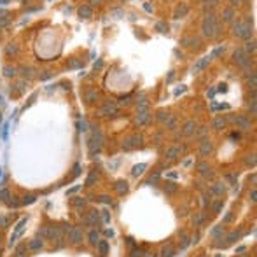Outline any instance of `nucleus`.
Wrapping results in <instances>:
<instances>
[{
    "instance_id": "45",
    "label": "nucleus",
    "mask_w": 257,
    "mask_h": 257,
    "mask_svg": "<svg viewBox=\"0 0 257 257\" xmlns=\"http://www.w3.org/2000/svg\"><path fill=\"white\" fill-rule=\"evenodd\" d=\"M198 257H208V255H207V254H199Z\"/></svg>"
},
{
    "instance_id": "5",
    "label": "nucleus",
    "mask_w": 257,
    "mask_h": 257,
    "mask_svg": "<svg viewBox=\"0 0 257 257\" xmlns=\"http://www.w3.org/2000/svg\"><path fill=\"white\" fill-rule=\"evenodd\" d=\"M226 184H222V182H215L212 187H210V194L212 196H222L224 192H226Z\"/></svg>"
},
{
    "instance_id": "18",
    "label": "nucleus",
    "mask_w": 257,
    "mask_h": 257,
    "mask_svg": "<svg viewBox=\"0 0 257 257\" xmlns=\"http://www.w3.org/2000/svg\"><path fill=\"white\" fill-rule=\"evenodd\" d=\"M95 182H98V173L96 171H91V173L88 175V178H86V185L91 187V185H95Z\"/></svg>"
},
{
    "instance_id": "35",
    "label": "nucleus",
    "mask_w": 257,
    "mask_h": 257,
    "mask_svg": "<svg viewBox=\"0 0 257 257\" xmlns=\"http://www.w3.org/2000/svg\"><path fill=\"white\" fill-rule=\"evenodd\" d=\"M194 135H196V138H198V140H203V138L207 136V129L201 128V131H198V133H194Z\"/></svg>"
},
{
    "instance_id": "25",
    "label": "nucleus",
    "mask_w": 257,
    "mask_h": 257,
    "mask_svg": "<svg viewBox=\"0 0 257 257\" xmlns=\"http://www.w3.org/2000/svg\"><path fill=\"white\" fill-rule=\"evenodd\" d=\"M166 124V128L168 129H171V131H175V128H177V119H175V117H168V121L165 122Z\"/></svg>"
},
{
    "instance_id": "20",
    "label": "nucleus",
    "mask_w": 257,
    "mask_h": 257,
    "mask_svg": "<svg viewBox=\"0 0 257 257\" xmlns=\"http://www.w3.org/2000/svg\"><path fill=\"white\" fill-rule=\"evenodd\" d=\"M143 254H145V252L142 250L138 245L133 247V248H129V257H143Z\"/></svg>"
},
{
    "instance_id": "36",
    "label": "nucleus",
    "mask_w": 257,
    "mask_h": 257,
    "mask_svg": "<svg viewBox=\"0 0 257 257\" xmlns=\"http://www.w3.org/2000/svg\"><path fill=\"white\" fill-rule=\"evenodd\" d=\"M233 217H234V215H233V212H227L226 217H224V220H222V224H229V222L233 220Z\"/></svg>"
},
{
    "instance_id": "6",
    "label": "nucleus",
    "mask_w": 257,
    "mask_h": 257,
    "mask_svg": "<svg viewBox=\"0 0 257 257\" xmlns=\"http://www.w3.org/2000/svg\"><path fill=\"white\" fill-rule=\"evenodd\" d=\"M234 122H236V124H238L243 131H248V129H250V119H248V117L236 116V117H234Z\"/></svg>"
},
{
    "instance_id": "44",
    "label": "nucleus",
    "mask_w": 257,
    "mask_h": 257,
    "mask_svg": "<svg viewBox=\"0 0 257 257\" xmlns=\"http://www.w3.org/2000/svg\"><path fill=\"white\" fill-rule=\"evenodd\" d=\"M233 4H240V2H241V0H231Z\"/></svg>"
},
{
    "instance_id": "19",
    "label": "nucleus",
    "mask_w": 257,
    "mask_h": 257,
    "mask_svg": "<svg viewBox=\"0 0 257 257\" xmlns=\"http://www.w3.org/2000/svg\"><path fill=\"white\" fill-rule=\"evenodd\" d=\"M79 14L82 16V18H91V16H93V9L89 6H82L79 9Z\"/></svg>"
},
{
    "instance_id": "39",
    "label": "nucleus",
    "mask_w": 257,
    "mask_h": 257,
    "mask_svg": "<svg viewBox=\"0 0 257 257\" xmlns=\"http://www.w3.org/2000/svg\"><path fill=\"white\" fill-rule=\"evenodd\" d=\"M126 245H128L129 248H133V247H136V243H135V240H133V238H128V240H126Z\"/></svg>"
},
{
    "instance_id": "29",
    "label": "nucleus",
    "mask_w": 257,
    "mask_h": 257,
    "mask_svg": "<svg viewBox=\"0 0 257 257\" xmlns=\"http://www.w3.org/2000/svg\"><path fill=\"white\" fill-rule=\"evenodd\" d=\"M245 53H254V51H255V40H248V42H247V47L243 49Z\"/></svg>"
},
{
    "instance_id": "34",
    "label": "nucleus",
    "mask_w": 257,
    "mask_h": 257,
    "mask_svg": "<svg viewBox=\"0 0 257 257\" xmlns=\"http://www.w3.org/2000/svg\"><path fill=\"white\" fill-rule=\"evenodd\" d=\"M166 28H168V24H166L165 21H159V23H156V30H159V32H165Z\"/></svg>"
},
{
    "instance_id": "17",
    "label": "nucleus",
    "mask_w": 257,
    "mask_h": 257,
    "mask_svg": "<svg viewBox=\"0 0 257 257\" xmlns=\"http://www.w3.org/2000/svg\"><path fill=\"white\" fill-rule=\"evenodd\" d=\"M98 250H100V254H102V255H107V252H109V241H105V240H100V241H98Z\"/></svg>"
},
{
    "instance_id": "30",
    "label": "nucleus",
    "mask_w": 257,
    "mask_h": 257,
    "mask_svg": "<svg viewBox=\"0 0 257 257\" xmlns=\"http://www.w3.org/2000/svg\"><path fill=\"white\" fill-rule=\"evenodd\" d=\"M245 163H247L248 166H255V154H250V156H247Z\"/></svg>"
},
{
    "instance_id": "13",
    "label": "nucleus",
    "mask_w": 257,
    "mask_h": 257,
    "mask_svg": "<svg viewBox=\"0 0 257 257\" xmlns=\"http://www.w3.org/2000/svg\"><path fill=\"white\" fill-rule=\"evenodd\" d=\"M178 236H180V250H184V248H187V245L191 243V238H189V234L185 231H180L178 233Z\"/></svg>"
},
{
    "instance_id": "9",
    "label": "nucleus",
    "mask_w": 257,
    "mask_h": 257,
    "mask_svg": "<svg viewBox=\"0 0 257 257\" xmlns=\"http://www.w3.org/2000/svg\"><path fill=\"white\" fill-rule=\"evenodd\" d=\"M128 182H126V180H117L116 182V185H114V191H116L117 194H126V192H128Z\"/></svg>"
},
{
    "instance_id": "23",
    "label": "nucleus",
    "mask_w": 257,
    "mask_h": 257,
    "mask_svg": "<svg viewBox=\"0 0 257 257\" xmlns=\"http://www.w3.org/2000/svg\"><path fill=\"white\" fill-rule=\"evenodd\" d=\"M98 203H103V205H112V198H110L109 194H100L96 198Z\"/></svg>"
},
{
    "instance_id": "24",
    "label": "nucleus",
    "mask_w": 257,
    "mask_h": 257,
    "mask_svg": "<svg viewBox=\"0 0 257 257\" xmlns=\"http://www.w3.org/2000/svg\"><path fill=\"white\" fill-rule=\"evenodd\" d=\"M187 11H189V7L185 6V4H182V6H178L177 9H175V16H184V14H187Z\"/></svg>"
},
{
    "instance_id": "28",
    "label": "nucleus",
    "mask_w": 257,
    "mask_h": 257,
    "mask_svg": "<svg viewBox=\"0 0 257 257\" xmlns=\"http://www.w3.org/2000/svg\"><path fill=\"white\" fill-rule=\"evenodd\" d=\"M73 205H75L77 208H84L86 205H88V201H86V198H75Z\"/></svg>"
},
{
    "instance_id": "32",
    "label": "nucleus",
    "mask_w": 257,
    "mask_h": 257,
    "mask_svg": "<svg viewBox=\"0 0 257 257\" xmlns=\"http://www.w3.org/2000/svg\"><path fill=\"white\" fill-rule=\"evenodd\" d=\"M168 117H170V114H165V112H159L156 119H158L159 122H166V121H168Z\"/></svg>"
},
{
    "instance_id": "31",
    "label": "nucleus",
    "mask_w": 257,
    "mask_h": 257,
    "mask_svg": "<svg viewBox=\"0 0 257 257\" xmlns=\"http://www.w3.org/2000/svg\"><path fill=\"white\" fill-rule=\"evenodd\" d=\"M30 248H32V250H37V248H42V241H40V240H33V241H32V243H30Z\"/></svg>"
},
{
    "instance_id": "8",
    "label": "nucleus",
    "mask_w": 257,
    "mask_h": 257,
    "mask_svg": "<svg viewBox=\"0 0 257 257\" xmlns=\"http://www.w3.org/2000/svg\"><path fill=\"white\" fill-rule=\"evenodd\" d=\"M198 126H196V122L194 121H185V124H184V128H182V135H194L196 131H198Z\"/></svg>"
},
{
    "instance_id": "42",
    "label": "nucleus",
    "mask_w": 257,
    "mask_h": 257,
    "mask_svg": "<svg viewBox=\"0 0 257 257\" xmlns=\"http://www.w3.org/2000/svg\"><path fill=\"white\" fill-rule=\"evenodd\" d=\"M91 4H102V0H91Z\"/></svg>"
},
{
    "instance_id": "21",
    "label": "nucleus",
    "mask_w": 257,
    "mask_h": 257,
    "mask_svg": "<svg viewBox=\"0 0 257 257\" xmlns=\"http://www.w3.org/2000/svg\"><path fill=\"white\" fill-rule=\"evenodd\" d=\"M224 126H226V119H224V117H215V121H214V128L215 129H222L224 128Z\"/></svg>"
},
{
    "instance_id": "33",
    "label": "nucleus",
    "mask_w": 257,
    "mask_h": 257,
    "mask_svg": "<svg viewBox=\"0 0 257 257\" xmlns=\"http://www.w3.org/2000/svg\"><path fill=\"white\" fill-rule=\"evenodd\" d=\"M196 187H198V189L199 191H205V180H203V178H196Z\"/></svg>"
},
{
    "instance_id": "41",
    "label": "nucleus",
    "mask_w": 257,
    "mask_h": 257,
    "mask_svg": "<svg viewBox=\"0 0 257 257\" xmlns=\"http://www.w3.org/2000/svg\"><path fill=\"white\" fill-rule=\"evenodd\" d=\"M255 191H252V192H250V198H252V203H255Z\"/></svg>"
},
{
    "instance_id": "12",
    "label": "nucleus",
    "mask_w": 257,
    "mask_h": 257,
    "mask_svg": "<svg viewBox=\"0 0 257 257\" xmlns=\"http://www.w3.org/2000/svg\"><path fill=\"white\" fill-rule=\"evenodd\" d=\"M205 220H207V214H205V212H198V214L192 215V224H194L196 227L201 226Z\"/></svg>"
},
{
    "instance_id": "38",
    "label": "nucleus",
    "mask_w": 257,
    "mask_h": 257,
    "mask_svg": "<svg viewBox=\"0 0 257 257\" xmlns=\"http://www.w3.org/2000/svg\"><path fill=\"white\" fill-rule=\"evenodd\" d=\"M226 178L229 180V182H236V178H238V175L236 173H229V175H226Z\"/></svg>"
},
{
    "instance_id": "10",
    "label": "nucleus",
    "mask_w": 257,
    "mask_h": 257,
    "mask_svg": "<svg viewBox=\"0 0 257 257\" xmlns=\"http://www.w3.org/2000/svg\"><path fill=\"white\" fill-rule=\"evenodd\" d=\"M82 238H84V234H82L80 229H72V231H70V241H72L73 245H79L80 241H82Z\"/></svg>"
},
{
    "instance_id": "2",
    "label": "nucleus",
    "mask_w": 257,
    "mask_h": 257,
    "mask_svg": "<svg viewBox=\"0 0 257 257\" xmlns=\"http://www.w3.org/2000/svg\"><path fill=\"white\" fill-rule=\"evenodd\" d=\"M142 142H143V138H142V135H131V136H128V138L124 140V143H122V147H124L126 151H129V149H133L135 145H140Z\"/></svg>"
},
{
    "instance_id": "1",
    "label": "nucleus",
    "mask_w": 257,
    "mask_h": 257,
    "mask_svg": "<svg viewBox=\"0 0 257 257\" xmlns=\"http://www.w3.org/2000/svg\"><path fill=\"white\" fill-rule=\"evenodd\" d=\"M196 171H198L203 178H214V170H212V166L208 165L207 161L198 163V165H196Z\"/></svg>"
},
{
    "instance_id": "43",
    "label": "nucleus",
    "mask_w": 257,
    "mask_h": 257,
    "mask_svg": "<svg viewBox=\"0 0 257 257\" xmlns=\"http://www.w3.org/2000/svg\"><path fill=\"white\" fill-rule=\"evenodd\" d=\"M143 257H156L154 254H143Z\"/></svg>"
},
{
    "instance_id": "16",
    "label": "nucleus",
    "mask_w": 257,
    "mask_h": 257,
    "mask_svg": "<svg viewBox=\"0 0 257 257\" xmlns=\"http://www.w3.org/2000/svg\"><path fill=\"white\" fill-rule=\"evenodd\" d=\"M233 18H234V9H233V7H226V9L222 11V19L229 23V21H233Z\"/></svg>"
},
{
    "instance_id": "37",
    "label": "nucleus",
    "mask_w": 257,
    "mask_h": 257,
    "mask_svg": "<svg viewBox=\"0 0 257 257\" xmlns=\"http://www.w3.org/2000/svg\"><path fill=\"white\" fill-rule=\"evenodd\" d=\"M102 220H103L105 224H109L110 222V214L109 212H102Z\"/></svg>"
},
{
    "instance_id": "15",
    "label": "nucleus",
    "mask_w": 257,
    "mask_h": 257,
    "mask_svg": "<svg viewBox=\"0 0 257 257\" xmlns=\"http://www.w3.org/2000/svg\"><path fill=\"white\" fill-rule=\"evenodd\" d=\"M201 32H203V35H205V37H208V39H212V37H215V33H214V24L203 23V26H201Z\"/></svg>"
},
{
    "instance_id": "22",
    "label": "nucleus",
    "mask_w": 257,
    "mask_h": 257,
    "mask_svg": "<svg viewBox=\"0 0 257 257\" xmlns=\"http://www.w3.org/2000/svg\"><path fill=\"white\" fill-rule=\"evenodd\" d=\"M175 191H177V184L175 182H166L165 184V192L166 194H173Z\"/></svg>"
},
{
    "instance_id": "26",
    "label": "nucleus",
    "mask_w": 257,
    "mask_h": 257,
    "mask_svg": "<svg viewBox=\"0 0 257 257\" xmlns=\"http://www.w3.org/2000/svg\"><path fill=\"white\" fill-rule=\"evenodd\" d=\"M222 199H217V201H214V203H210V207H212V210H214L215 214H219L220 210H222Z\"/></svg>"
},
{
    "instance_id": "4",
    "label": "nucleus",
    "mask_w": 257,
    "mask_h": 257,
    "mask_svg": "<svg viewBox=\"0 0 257 257\" xmlns=\"http://www.w3.org/2000/svg\"><path fill=\"white\" fill-rule=\"evenodd\" d=\"M212 152H214V145H212V142H210V140H203L201 143H199V154H201L203 158H208Z\"/></svg>"
},
{
    "instance_id": "7",
    "label": "nucleus",
    "mask_w": 257,
    "mask_h": 257,
    "mask_svg": "<svg viewBox=\"0 0 257 257\" xmlns=\"http://www.w3.org/2000/svg\"><path fill=\"white\" fill-rule=\"evenodd\" d=\"M88 226H98L100 224V214H98L96 210H91L89 215H88V219L84 220Z\"/></svg>"
},
{
    "instance_id": "11",
    "label": "nucleus",
    "mask_w": 257,
    "mask_h": 257,
    "mask_svg": "<svg viewBox=\"0 0 257 257\" xmlns=\"http://www.w3.org/2000/svg\"><path fill=\"white\" fill-rule=\"evenodd\" d=\"M175 255V247L173 243H166L163 248H161V257H173Z\"/></svg>"
},
{
    "instance_id": "14",
    "label": "nucleus",
    "mask_w": 257,
    "mask_h": 257,
    "mask_svg": "<svg viewBox=\"0 0 257 257\" xmlns=\"http://www.w3.org/2000/svg\"><path fill=\"white\" fill-rule=\"evenodd\" d=\"M88 240H89V243L93 245V247H96L98 241H100V233L96 231V229H93V231H89V234H88Z\"/></svg>"
},
{
    "instance_id": "27",
    "label": "nucleus",
    "mask_w": 257,
    "mask_h": 257,
    "mask_svg": "<svg viewBox=\"0 0 257 257\" xmlns=\"http://www.w3.org/2000/svg\"><path fill=\"white\" fill-rule=\"evenodd\" d=\"M222 234H224V227H222V226H217L215 229H212V236H214V240L220 238Z\"/></svg>"
},
{
    "instance_id": "3",
    "label": "nucleus",
    "mask_w": 257,
    "mask_h": 257,
    "mask_svg": "<svg viewBox=\"0 0 257 257\" xmlns=\"http://www.w3.org/2000/svg\"><path fill=\"white\" fill-rule=\"evenodd\" d=\"M180 154H182L180 145H178V147H168V149L165 151V158L168 159V161H175V159L180 158Z\"/></svg>"
},
{
    "instance_id": "40",
    "label": "nucleus",
    "mask_w": 257,
    "mask_h": 257,
    "mask_svg": "<svg viewBox=\"0 0 257 257\" xmlns=\"http://www.w3.org/2000/svg\"><path fill=\"white\" fill-rule=\"evenodd\" d=\"M105 234H107V236H110V238H112V236H114V231H112V229H105Z\"/></svg>"
}]
</instances>
